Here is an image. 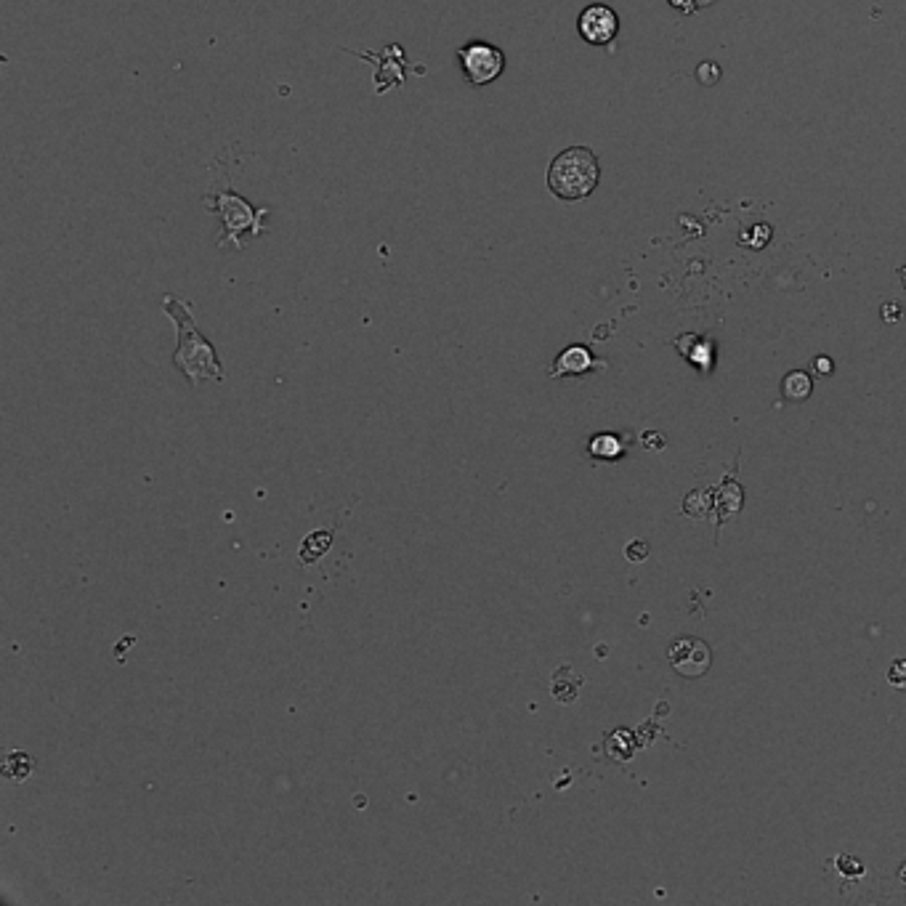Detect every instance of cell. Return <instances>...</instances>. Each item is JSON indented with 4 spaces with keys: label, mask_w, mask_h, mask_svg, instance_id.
<instances>
[{
    "label": "cell",
    "mask_w": 906,
    "mask_h": 906,
    "mask_svg": "<svg viewBox=\"0 0 906 906\" xmlns=\"http://www.w3.org/2000/svg\"><path fill=\"white\" fill-rule=\"evenodd\" d=\"M208 205L216 210L218 216L224 218V234H221V240L218 245L224 248L226 242L232 240L234 248L242 250V234H250V237H258V234L264 232V218L269 213V208H250L248 202L242 200L240 194L234 192H224L216 194L213 200H208Z\"/></svg>",
    "instance_id": "3957f363"
},
{
    "label": "cell",
    "mask_w": 906,
    "mask_h": 906,
    "mask_svg": "<svg viewBox=\"0 0 906 906\" xmlns=\"http://www.w3.org/2000/svg\"><path fill=\"white\" fill-rule=\"evenodd\" d=\"M577 30L590 46H609L620 32V16L614 14V8L596 3V6H588L582 11Z\"/></svg>",
    "instance_id": "8992f818"
},
{
    "label": "cell",
    "mask_w": 906,
    "mask_h": 906,
    "mask_svg": "<svg viewBox=\"0 0 906 906\" xmlns=\"http://www.w3.org/2000/svg\"><path fill=\"white\" fill-rule=\"evenodd\" d=\"M163 306L165 314H168V317L176 322V327H179V349L173 354V364L184 372L186 380L197 388L202 380L224 378V370H221L216 349H213V343L197 330L189 306H186L184 301H179L176 295H165Z\"/></svg>",
    "instance_id": "6da1fadb"
},
{
    "label": "cell",
    "mask_w": 906,
    "mask_h": 906,
    "mask_svg": "<svg viewBox=\"0 0 906 906\" xmlns=\"http://www.w3.org/2000/svg\"><path fill=\"white\" fill-rule=\"evenodd\" d=\"M667 659L675 667V673L683 678H702L713 665V651L702 638L681 635L667 646Z\"/></svg>",
    "instance_id": "5b68a950"
},
{
    "label": "cell",
    "mask_w": 906,
    "mask_h": 906,
    "mask_svg": "<svg viewBox=\"0 0 906 906\" xmlns=\"http://www.w3.org/2000/svg\"><path fill=\"white\" fill-rule=\"evenodd\" d=\"M837 869H843L845 875H853V877L864 875V864L856 859H851V856H840V859H837Z\"/></svg>",
    "instance_id": "8fae6325"
},
{
    "label": "cell",
    "mask_w": 906,
    "mask_h": 906,
    "mask_svg": "<svg viewBox=\"0 0 906 906\" xmlns=\"http://www.w3.org/2000/svg\"><path fill=\"white\" fill-rule=\"evenodd\" d=\"M710 3H715V0H697V6H710Z\"/></svg>",
    "instance_id": "9a60e30c"
},
{
    "label": "cell",
    "mask_w": 906,
    "mask_h": 906,
    "mask_svg": "<svg viewBox=\"0 0 906 906\" xmlns=\"http://www.w3.org/2000/svg\"><path fill=\"white\" fill-rule=\"evenodd\" d=\"M622 442L617 436L612 434H598L593 436V442H590V455L596 457V460H606V463H612L617 457L622 455Z\"/></svg>",
    "instance_id": "9c48e42d"
},
{
    "label": "cell",
    "mask_w": 906,
    "mask_h": 906,
    "mask_svg": "<svg viewBox=\"0 0 906 906\" xmlns=\"http://www.w3.org/2000/svg\"><path fill=\"white\" fill-rule=\"evenodd\" d=\"M606 367V362L596 359L590 354V349L585 346H569L556 357L553 367H550V378H580L590 370H601Z\"/></svg>",
    "instance_id": "52a82bcc"
},
{
    "label": "cell",
    "mask_w": 906,
    "mask_h": 906,
    "mask_svg": "<svg viewBox=\"0 0 906 906\" xmlns=\"http://www.w3.org/2000/svg\"><path fill=\"white\" fill-rule=\"evenodd\" d=\"M625 556H628L630 561H635V564H641L643 558L649 556V545L641 543V540H633V543L625 548Z\"/></svg>",
    "instance_id": "7c38bea8"
},
{
    "label": "cell",
    "mask_w": 906,
    "mask_h": 906,
    "mask_svg": "<svg viewBox=\"0 0 906 906\" xmlns=\"http://www.w3.org/2000/svg\"><path fill=\"white\" fill-rule=\"evenodd\" d=\"M814 391V380L808 378V372L795 370L790 372L782 383V394L790 399V402H806L808 396Z\"/></svg>",
    "instance_id": "ba28073f"
},
{
    "label": "cell",
    "mask_w": 906,
    "mask_h": 906,
    "mask_svg": "<svg viewBox=\"0 0 906 906\" xmlns=\"http://www.w3.org/2000/svg\"><path fill=\"white\" fill-rule=\"evenodd\" d=\"M598 179L601 165L588 147H569L558 152L548 168V189L566 202L585 200L598 186Z\"/></svg>",
    "instance_id": "7a4b0ae2"
},
{
    "label": "cell",
    "mask_w": 906,
    "mask_h": 906,
    "mask_svg": "<svg viewBox=\"0 0 906 906\" xmlns=\"http://www.w3.org/2000/svg\"><path fill=\"white\" fill-rule=\"evenodd\" d=\"M814 367H816V372H821V375H824V378H827L829 372H832V362H829L827 357H816L814 359Z\"/></svg>",
    "instance_id": "4fadbf2b"
},
{
    "label": "cell",
    "mask_w": 906,
    "mask_h": 906,
    "mask_svg": "<svg viewBox=\"0 0 906 906\" xmlns=\"http://www.w3.org/2000/svg\"><path fill=\"white\" fill-rule=\"evenodd\" d=\"M457 62L463 67V78L468 86L481 88L495 83L505 72V54L492 43L473 40L468 46L457 48Z\"/></svg>",
    "instance_id": "277c9868"
},
{
    "label": "cell",
    "mask_w": 906,
    "mask_h": 906,
    "mask_svg": "<svg viewBox=\"0 0 906 906\" xmlns=\"http://www.w3.org/2000/svg\"><path fill=\"white\" fill-rule=\"evenodd\" d=\"M670 3H673L675 8H678V11H681V14H691V11H694V3H697V0H670Z\"/></svg>",
    "instance_id": "5bb4252c"
},
{
    "label": "cell",
    "mask_w": 906,
    "mask_h": 906,
    "mask_svg": "<svg viewBox=\"0 0 906 906\" xmlns=\"http://www.w3.org/2000/svg\"><path fill=\"white\" fill-rule=\"evenodd\" d=\"M888 681H891V686H896V689L906 691V659H896V662H893L891 670H888Z\"/></svg>",
    "instance_id": "30bf717a"
}]
</instances>
